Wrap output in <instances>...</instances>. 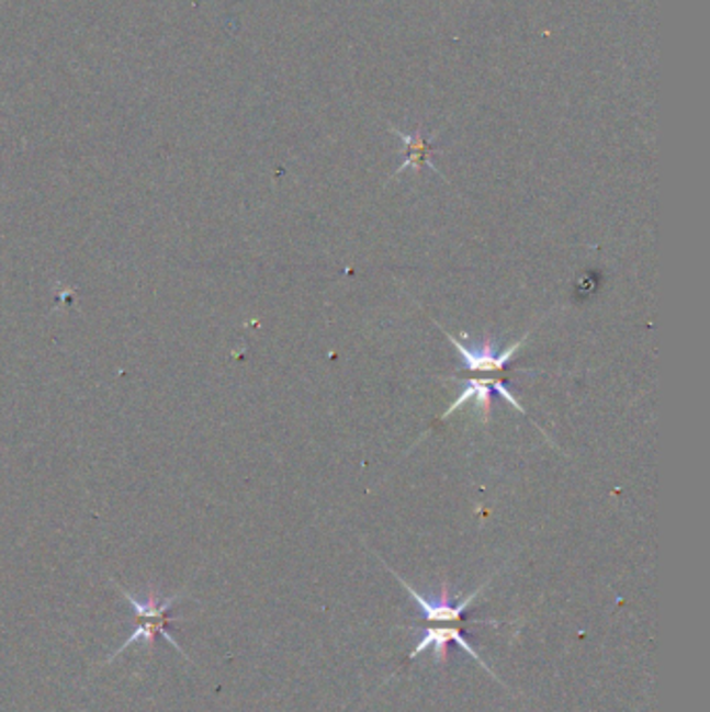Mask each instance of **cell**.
I'll use <instances>...</instances> for the list:
<instances>
[{
  "mask_svg": "<svg viewBox=\"0 0 710 712\" xmlns=\"http://www.w3.org/2000/svg\"><path fill=\"white\" fill-rule=\"evenodd\" d=\"M122 591L125 594V598H127L132 611H134L136 623H134V628H132L129 637L123 642L122 648H117V651L113 652L109 660L117 658V656H120L122 652L127 651L132 644H136V642H148V644H150V642H155L159 635H162V637H165V640H167L176 651L185 656V652L180 648V644L171 637V621H173V614H171V611H173L176 604H180V596H173V598L162 600V602L155 600V598H150V600L143 602V600H138L134 594H129L127 590ZM185 658H188V656H185Z\"/></svg>",
  "mask_w": 710,
  "mask_h": 712,
  "instance_id": "1",
  "label": "cell"
},
{
  "mask_svg": "<svg viewBox=\"0 0 710 712\" xmlns=\"http://www.w3.org/2000/svg\"><path fill=\"white\" fill-rule=\"evenodd\" d=\"M448 340L452 342V347L459 350V354L463 357V363L467 366L469 371H477V373H492V371H503L507 366L508 361H512L517 357V352L523 348L528 336H523L521 340H517L515 344L505 348V350H496L494 348V340L486 336V340L482 342V347L467 348L463 347L457 338H452L447 334Z\"/></svg>",
  "mask_w": 710,
  "mask_h": 712,
  "instance_id": "2",
  "label": "cell"
},
{
  "mask_svg": "<svg viewBox=\"0 0 710 712\" xmlns=\"http://www.w3.org/2000/svg\"><path fill=\"white\" fill-rule=\"evenodd\" d=\"M396 136H401L403 138V143H405L406 146V159L405 163L401 165L398 169H396V173L394 176H398V173H403L405 169H408V167H415V169H421V167H429V169H433L436 173H438V169H436V165L431 163L429 161V155H431V143L429 140H426L424 136H421V129H417L413 136H406V134H403V132H398V129H392Z\"/></svg>",
  "mask_w": 710,
  "mask_h": 712,
  "instance_id": "5",
  "label": "cell"
},
{
  "mask_svg": "<svg viewBox=\"0 0 710 712\" xmlns=\"http://www.w3.org/2000/svg\"><path fill=\"white\" fill-rule=\"evenodd\" d=\"M387 569H390V567H387ZM392 573H394V570H392ZM394 577H398L401 584L405 586L406 591L415 598V602L421 607V612H424V617H426L427 621H436V623H457V621H461V617H463V612L467 611L469 604H471V602H473V600H475V598H477L487 586V584H484L482 588H477V590L473 591V594L467 596V598H463V600H459L457 604H452V602H450V596H448L447 584L442 586V590H440V596H438V598H426L424 594H419L415 588H410L398 573H394Z\"/></svg>",
  "mask_w": 710,
  "mask_h": 712,
  "instance_id": "3",
  "label": "cell"
},
{
  "mask_svg": "<svg viewBox=\"0 0 710 712\" xmlns=\"http://www.w3.org/2000/svg\"><path fill=\"white\" fill-rule=\"evenodd\" d=\"M494 392H498L515 410L526 412V408L519 405V400L512 396V392L507 389V386L503 382H498V380H469L467 386L459 394V398L452 403V407L444 410L442 419H447L452 412H457L459 408L465 407L469 400H477L482 405V421L487 423L489 421V408H492V394Z\"/></svg>",
  "mask_w": 710,
  "mask_h": 712,
  "instance_id": "4",
  "label": "cell"
}]
</instances>
